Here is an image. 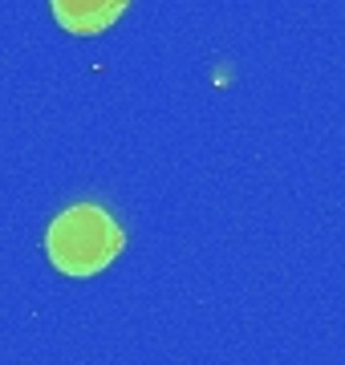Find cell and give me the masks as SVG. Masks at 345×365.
Instances as JSON below:
<instances>
[{"mask_svg": "<svg viewBox=\"0 0 345 365\" xmlns=\"http://www.w3.org/2000/svg\"><path fill=\"white\" fill-rule=\"evenodd\" d=\"M122 9H126V0H53L57 21L69 33H102L106 25L118 21Z\"/></svg>", "mask_w": 345, "mask_h": 365, "instance_id": "2", "label": "cell"}, {"mask_svg": "<svg viewBox=\"0 0 345 365\" xmlns=\"http://www.w3.org/2000/svg\"><path fill=\"white\" fill-rule=\"evenodd\" d=\"M49 260L69 276H93L102 272L122 248V232L114 227L102 207H73L49 227Z\"/></svg>", "mask_w": 345, "mask_h": 365, "instance_id": "1", "label": "cell"}]
</instances>
